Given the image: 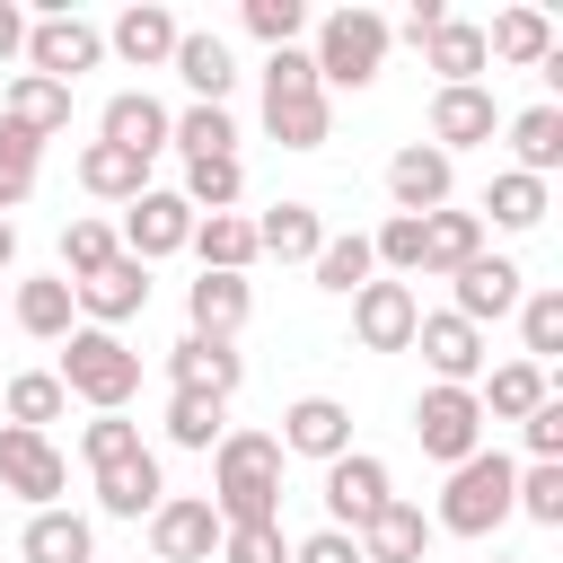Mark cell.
I'll list each match as a JSON object with an SVG mask.
<instances>
[{
    "label": "cell",
    "instance_id": "47",
    "mask_svg": "<svg viewBox=\"0 0 563 563\" xmlns=\"http://www.w3.org/2000/svg\"><path fill=\"white\" fill-rule=\"evenodd\" d=\"M79 457H88V466H114V457H141V422H123V413H97V422L79 431Z\"/></svg>",
    "mask_w": 563,
    "mask_h": 563
},
{
    "label": "cell",
    "instance_id": "7",
    "mask_svg": "<svg viewBox=\"0 0 563 563\" xmlns=\"http://www.w3.org/2000/svg\"><path fill=\"white\" fill-rule=\"evenodd\" d=\"M26 62H35V79L70 88L79 70H97V62H106V26L70 18V9H44V18L26 26Z\"/></svg>",
    "mask_w": 563,
    "mask_h": 563
},
{
    "label": "cell",
    "instance_id": "5",
    "mask_svg": "<svg viewBox=\"0 0 563 563\" xmlns=\"http://www.w3.org/2000/svg\"><path fill=\"white\" fill-rule=\"evenodd\" d=\"M510 484H519V466H510L501 449H475L466 466H449V493H440V519H431V528H449V537H493V528L510 519Z\"/></svg>",
    "mask_w": 563,
    "mask_h": 563
},
{
    "label": "cell",
    "instance_id": "42",
    "mask_svg": "<svg viewBox=\"0 0 563 563\" xmlns=\"http://www.w3.org/2000/svg\"><path fill=\"white\" fill-rule=\"evenodd\" d=\"M369 264H378V255H369V238H361V229H352V238H325V246H317V264H308V273H317V290H343V299H352V290H361V282H369Z\"/></svg>",
    "mask_w": 563,
    "mask_h": 563
},
{
    "label": "cell",
    "instance_id": "25",
    "mask_svg": "<svg viewBox=\"0 0 563 563\" xmlns=\"http://www.w3.org/2000/svg\"><path fill=\"white\" fill-rule=\"evenodd\" d=\"M545 53H554V18H545V9H501V18L484 26V62L545 70Z\"/></svg>",
    "mask_w": 563,
    "mask_h": 563
},
{
    "label": "cell",
    "instance_id": "31",
    "mask_svg": "<svg viewBox=\"0 0 563 563\" xmlns=\"http://www.w3.org/2000/svg\"><path fill=\"white\" fill-rule=\"evenodd\" d=\"M422 62L440 70V88H475V70H484V26H475V18H440V26L422 35Z\"/></svg>",
    "mask_w": 563,
    "mask_h": 563
},
{
    "label": "cell",
    "instance_id": "4",
    "mask_svg": "<svg viewBox=\"0 0 563 563\" xmlns=\"http://www.w3.org/2000/svg\"><path fill=\"white\" fill-rule=\"evenodd\" d=\"M387 44H396V26L378 18V9H334V18H317V44H308V62H317V88H369L378 70H387Z\"/></svg>",
    "mask_w": 563,
    "mask_h": 563
},
{
    "label": "cell",
    "instance_id": "10",
    "mask_svg": "<svg viewBox=\"0 0 563 563\" xmlns=\"http://www.w3.org/2000/svg\"><path fill=\"white\" fill-rule=\"evenodd\" d=\"M150 554H158V563H211V554H220V510H211L202 493H167V501L150 510Z\"/></svg>",
    "mask_w": 563,
    "mask_h": 563
},
{
    "label": "cell",
    "instance_id": "14",
    "mask_svg": "<svg viewBox=\"0 0 563 563\" xmlns=\"http://www.w3.org/2000/svg\"><path fill=\"white\" fill-rule=\"evenodd\" d=\"M185 238H194V202H185V194H158V185H150V194H141L132 211H123V238H114V246H123L132 264H158V255H176Z\"/></svg>",
    "mask_w": 563,
    "mask_h": 563
},
{
    "label": "cell",
    "instance_id": "8",
    "mask_svg": "<svg viewBox=\"0 0 563 563\" xmlns=\"http://www.w3.org/2000/svg\"><path fill=\"white\" fill-rule=\"evenodd\" d=\"M62 484H70L62 449H53L44 431L0 422V493H18V501H35V510H62Z\"/></svg>",
    "mask_w": 563,
    "mask_h": 563
},
{
    "label": "cell",
    "instance_id": "54",
    "mask_svg": "<svg viewBox=\"0 0 563 563\" xmlns=\"http://www.w3.org/2000/svg\"><path fill=\"white\" fill-rule=\"evenodd\" d=\"M9 53H26V18L0 0V62H9Z\"/></svg>",
    "mask_w": 563,
    "mask_h": 563
},
{
    "label": "cell",
    "instance_id": "33",
    "mask_svg": "<svg viewBox=\"0 0 563 563\" xmlns=\"http://www.w3.org/2000/svg\"><path fill=\"white\" fill-rule=\"evenodd\" d=\"M0 123H18V132H35V141H53V132L70 123V88H53V79L18 70V79H9V106H0Z\"/></svg>",
    "mask_w": 563,
    "mask_h": 563
},
{
    "label": "cell",
    "instance_id": "27",
    "mask_svg": "<svg viewBox=\"0 0 563 563\" xmlns=\"http://www.w3.org/2000/svg\"><path fill=\"white\" fill-rule=\"evenodd\" d=\"M317 246H325V220L308 202H273L255 220V255H273V264H317Z\"/></svg>",
    "mask_w": 563,
    "mask_h": 563
},
{
    "label": "cell",
    "instance_id": "30",
    "mask_svg": "<svg viewBox=\"0 0 563 563\" xmlns=\"http://www.w3.org/2000/svg\"><path fill=\"white\" fill-rule=\"evenodd\" d=\"M18 554L26 563H97V528L79 510H35L26 537H18Z\"/></svg>",
    "mask_w": 563,
    "mask_h": 563
},
{
    "label": "cell",
    "instance_id": "37",
    "mask_svg": "<svg viewBox=\"0 0 563 563\" xmlns=\"http://www.w3.org/2000/svg\"><path fill=\"white\" fill-rule=\"evenodd\" d=\"M167 141H176L185 158H238V123H229V106H185V114H167Z\"/></svg>",
    "mask_w": 563,
    "mask_h": 563
},
{
    "label": "cell",
    "instance_id": "49",
    "mask_svg": "<svg viewBox=\"0 0 563 563\" xmlns=\"http://www.w3.org/2000/svg\"><path fill=\"white\" fill-rule=\"evenodd\" d=\"M220 563H290L282 528H220Z\"/></svg>",
    "mask_w": 563,
    "mask_h": 563
},
{
    "label": "cell",
    "instance_id": "16",
    "mask_svg": "<svg viewBox=\"0 0 563 563\" xmlns=\"http://www.w3.org/2000/svg\"><path fill=\"white\" fill-rule=\"evenodd\" d=\"M413 352L431 361V387H475V378H484V334H475L466 317H449V308L413 325Z\"/></svg>",
    "mask_w": 563,
    "mask_h": 563
},
{
    "label": "cell",
    "instance_id": "41",
    "mask_svg": "<svg viewBox=\"0 0 563 563\" xmlns=\"http://www.w3.org/2000/svg\"><path fill=\"white\" fill-rule=\"evenodd\" d=\"M484 211H493V229H537V220H545V185L519 176V167H501L493 194H484Z\"/></svg>",
    "mask_w": 563,
    "mask_h": 563
},
{
    "label": "cell",
    "instance_id": "39",
    "mask_svg": "<svg viewBox=\"0 0 563 563\" xmlns=\"http://www.w3.org/2000/svg\"><path fill=\"white\" fill-rule=\"evenodd\" d=\"M62 413H70V396H62L53 369H18V378H9V422H18V431H44V422H62Z\"/></svg>",
    "mask_w": 563,
    "mask_h": 563
},
{
    "label": "cell",
    "instance_id": "3",
    "mask_svg": "<svg viewBox=\"0 0 563 563\" xmlns=\"http://www.w3.org/2000/svg\"><path fill=\"white\" fill-rule=\"evenodd\" d=\"M53 378H62V396H79V405H97V413H123L132 387H141V352H132L123 334H106V325H70Z\"/></svg>",
    "mask_w": 563,
    "mask_h": 563
},
{
    "label": "cell",
    "instance_id": "6",
    "mask_svg": "<svg viewBox=\"0 0 563 563\" xmlns=\"http://www.w3.org/2000/svg\"><path fill=\"white\" fill-rule=\"evenodd\" d=\"M413 440H422V457L466 466V457L484 449V405H475V387H422V396H413Z\"/></svg>",
    "mask_w": 563,
    "mask_h": 563
},
{
    "label": "cell",
    "instance_id": "20",
    "mask_svg": "<svg viewBox=\"0 0 563 563\" xmlns=\"http://www.w3.org/2000/svg\"><path fill=\"white\" fill-rule=\"evenodd\" d=\"M501 132V106H493V88H440L431 97V150L449 158V150H475V141H493Z\"/></svg>",
    "mask_w": 563,
    "mask_h": 563
},
{
    "label": "cell",
    "instance_id": "22",
    "mask_svg": "<svg viewBox=\"0 0 563 563\" xmlns=\"http://www.w3.org/2000/svg\"><path fill=\"white\" fill-rule=\"evenodd\" d=\"M97 141H114V150H132V158H158V150H167V106H158L150 88H123V97H106Z\"/></svg>",
    "mask_w": 563,
    "mask_h": 563
},
{
    "label": "cell",
    "instance_id": "46",
    "mask_svg": "<svg viewBox=\"0 0 563 563\" xmlns=\"http://www.w3.org/2000/svg\"><path fill=\"white\" fill-rule=\"evenodd\" d=\"M510 510H528L537 528H563V466L528 457V466H519V484H510Z\"/></svg>",
    "mask_w": 563,
    "mask_h": 563
},
{
    "label": "cell",
    "instance_id": "21",
    "mask_svg": "<svg viewBox=\"0 0 563 563\" xmlns=\"http://www.w3.org/2000/svg\"><path fill=\"white\" fill-rule=\"evenodd\" d=\"M185 88H194V106H229V88H238V62H229V44L211 35V26H185L176 35V62H167Z\"/></svg>",
    "mask_w": 563,
    "mask_h": 563
},
{
    "label": "cell",
    "instance_id": "19",
    "mask_svg": "<svg viewBox=\"0 0 563 563\" xmlns=\"http://www.w3.org/2000/svg\"><path fill=\"white\" fill-rule=\"evenodd\" d=\"M176 35H185V26H176L158 0H132V9L106 26V53H123L132 70H167V62H176Z\"/></svg>",
    "mask_w": 563,
    "mask_h": 563
},
{
    "label": "cell",
    "instance_id": "51",
    "mask_svg": "<svg viewBox=\"0 0 563 563\" xmlns=\"http://www.w3.org/2000/svg\"><path fill=\"white\" fill-rule=\"evenodd\" d=\"M519 431H528V457H545V466H563V396H545V405H537V413H528Z\"/></svg>",
    "mask_w": 563,
    "mask_h": 563
},
{
    "label": "cell",
    "instance_id": "17",
    "mask_svg": "<svg viewBox=\"0 0 563 563\" xmlns=\"http://www.w3.org/2000/svg\"><path fill=\"white\" fill-rule=\"evenodd\" d=\"M167 378H176V396H211V405H229V396L246 387V361H238V343L185 334V343L167 352Z\"/></svg>",
    "mask_w": 563,
    "mask_h": 563
},
{
    "label": "cell",
    "instance_id": "23",
    "mask_svg": "<svg viewBox=\"0 0 563 563\" xmlns=\"http://www.w3.org/2000/svg\"><path fill=\"white\" fill-rule=\"evenodd\" d=\"M167 501V475H158V457L141 449V457H114V466H97V510L106 519H150Z\"/></svg>",
    "mask_w": 563,
    "mask_h": 563
},
{
    "label": "cell",
    "instance_id": "55",
    "mask_svg": "<svg viewBox=\"0 0 563 563\" xmlns=\"http://www.w3.org/2000/svg\"><path fill=\"white\" fill-rule=\"evenodd\" d=\"M9 264H18V229L0 220V273H9Z\"/></svg>",
    "mask_w": 563,
    "mask_h": 563
},
{
    "label": "cell",
    "instance_id": "44",
    "mask_svg": "<svg viewBox=\"0 0 563 563\" xmlns=\"http://www.w3.org/2000/svg\"><path fill=\"white\" fill-rule=\"evenodd\" d=\"M167 440H176V449H220V440H229V405H211V396H167Z\"/></svg>",
    "mask_w": 563,
    "mask_h": 563
},
{
    "label": "cell",
    "instance_id": "38",
    "mask_svg": "<svg viewBox=\"0 0 563 563\" xmlns=\"http://www.w3.org/2000/svg\"><path fill=\"white\" fill-rule=\"evenodd\" d=\"M238 194H246V167H238V158H185V202H194V220H202V211H238Z\"/></svg>",
    "mask_w": 563,
    "mask_h": 563
},
{
    "label": "cell",
    "instance_id": "26",
    "mask_svg": "<svg viewBox=\"0 0 563 563\" xmlns=\"http://www.w3.org/2000/svg\"><path fill=\"white\" fill-rule=\"evenodd\" d=\"M246 308H255L246 273H202V282L185 290V317H194V334H211V343H229V334L246 325Z\"/></svg>",
    "mask_w": 563,
    "mask_h": 563
},
{
    "label": "cell",
    "instance_id": "45",
    "mask_svg": "<svg viewBox=\"0 0 563 563\" xmlns=\"http://www.w3.org/2000/svg\"><path fill=\"white\" fill-rule=\"evenodd\" d=\"M123 246H114V229L106 220H70L62 229V282H88V273H106Z\"/></svg>",
    "mask_w": 563,
    "mask_h": 563
},
{
    "label": "cell",
    "instance_id": "32",
    "mask_svg": "<svg viewBox=\"0 0 563 563\" xmlns=\"http://www.w3.org/2000/svg\"><path fill=\"white\" fill-rule=\"evenodd\" d=\"M79 185H88L97 202H141V194H150V158H132V150H114V141H88V150H79Z\"/></svg>",
    "mask_w": 563,
    "mask_h": 563
},
{
    "label": "cell",
    "instance_id": "35",
    "mask_svg": "<svg viewBox=\"0 0 563 563\" xmlns=\"http://www.w3.org/2000/svg\"><path fill=\"white\" fill-rule=\"evenodd\" d=\"M510 150H519V176H554L563 167V106H528V114H510Z\"/></svg>",
    "mask_w": 563,
    "mask_h": 563
},
{
    "label": "cell",
    "instance_id": "24",
    "mask_svg": "<svg viewBox=\"0 0 563 563\" xmlns=\"http://www.w3.org/2000/svg\"><path fill=\"white\" fill-rule=\"evenodd\" d=\"M352 545H361V563H422V545H431V519H422L405 493H387V501H378V519H369Z\"/></svg>",
    "mask_w": 563,
    "mask_h": 563
},
{
    "label": "cell",
    "instance_id": "52",
    "mask_svg": "<svg viewBox=\"0 0 563 563\" xmlns=\"http://www.w3.org/2000/svg\"><path fill=\"white\" fill-rule=\"evenodd\" d=\"M290 563H361V545H352L343 528H317V537H299V545H290Z\"/></svg>",
    "mask_w": 563,
    "mask_h": 563
},
{
    "label": "cell",
    "instance_id": "9",
    "mask_svg": "<svg viewBox=\"0 0 563 563\" xmlns=\"http://www.w3.org/2000/svg\"><path fill=\"white\" fill-rule=\"evenodd\" d=\"M396 484H387V457H369V449H343L334 466H325V528H343V537H361L369 519H378V501H387Z\"/></svg>",
    "mask_w": 563,
    "mask_h": 563
},
{
    "label": "cell",
    "instance_id": "12",
    "mask_svg": "<svg viewBox=\"0 0 563 563\" xmlns=\"http://www.w3.org/2000/svg\"><path fill=\"white\" fill-rule=\"evenodd\" d=\"M413 325H422V299L405 282H361L352 290V334L361 352H413Z\"/></svg>",
    "mask_w": 563,
    "mask_h": 563
},
{
    "label": "cell",
    "instance_id": "43",
    "mask_svg": "<svg viewBox=\"0 0 563 563\" xmlns=\"http://www.w3.org/2000/svg\"><path fill=\"white\" fill-rule=\"evenodd\" d=\"M519 343H528L519 361H537V369L563 352V290H528L519 299Z\"/></svg>",
    "mask_w": 563,
    "mask_h": 563
},
{
    "label": "cell",
    "instance_id": "13",
    "mask_svg": "<svg viewBox=\"0 0 563 563\" xmlns=\"http://www.w3.org/2000/svg\"><path fill=\"white\" fill-rule=\"evenodd\" d=\"M449 185H457V167H449L431 141H405V150L387 158V202H396L405 220H431V211H449Z\"/></svg>",
    "mask_w": 563,
    "mask_h": 563
},
{
    "label": "cell",
    "instance_id": "29",
    "mask_svg": "<svg viewBox=\"0 0 563 563\" xmlns=\"http://www.w3.org/2000/svg\"><path fill=\"white\" fill-rule=\"evenodd\" d=\"M554 396V378L537 369V361H501L484 387H475V405H484V422H528L537 405Z\"/></svg>",
    "mask_w": 563,
    "mask_h": 563
},
{
    "label": "cell",
    "instance_id": "48",
    "mask_svg": "<svg viewBox=\"0 0 563 563\" xmlns=\"http://www.w3.org/2000/svg\"><path fill=\"white\" fill-rule=\"evenodd\" d=\"M238 18H246V35H264L273 53H282V44H299V26H308V9H299V0H246Z\"/></svg>",
    "mask_w": 563,
    "mask_h": 563
},
{
    "label": "cell",
    "instance_id": "1",
    "mask_svg": "<svg viewBox=\"0 0 563 563\" xmlns=\"http://www.w3.org/2000/svg\"><path fill=\"white\" fill-rule=\"evenodd\" d=\"M220 528H282V440L273 431H229L211 449V493Z\"/></svg>",
    "mask_w": 563,
    "mask_h": 563
},
{
    "label": "cell",
    "instance_id": "28",
    "mask_svg": "<svg viewBox=\"0 0 563 563\" xmlns=\"http://www.w3.org/2000/svg\"><path fill=\"white\" fill-rule=\"evenodd\" d=\"M475 255H484V220H475V211H431V220H422V273L457 282Z\"/></svg>",
    "mask_w": 563,
    "mask_h": 563
},
{
    "label": "cell",
    "instance_id": "15",
    "mask_svg": "<svg viewBox=\"0 0 563 563\" xmlns=\"http://www.w3.org/2000/svg\"><path fill=\"white\" fill-rule=\"evenodd\" d=\"M70 299H79V317L88 325H132L141 308H150V264H132V255H114L106 273H88V282H70Z\"/></svg>",
    "mask_w": 563,
    "mask_h": 563
},
{
    "label": "cell",
    "instance_id": "40",
    "mask_svg": "<svg viewBox=\"0 0 563 563\" xmlns=\"http://www.w3.org/2000/svg\"><path fill=\"white\" fill-rule=\"evenodd\" d=\"M35 167H44V141H35V132H18V123H0V220L35 194Z\"/></svg>",
    "mask_w": 563,
    "mask_h": 563
},
{
    "label": "cell",
    "instance_id": "53",
    "mask_svg": "<svg viewBox=\"0 0 563 563\" xmlns=\"http://www.w3.org/2000/svg\"><path fill=\"white\" fill-rule=\"evenodd\" d=\"M440 18H449V0H413V9H405V35H413V44H422V35H431V26H440Z\"/></svg>",
    "mask_w": 563,
    "mask_h": 563
},
{
    "label": "cell",
    "instance_id": "34",
    "mask_svg": "<svg viewBox=\"0 0 563 563\" xmlns=\"http://www.w3.org/2000/svg\"><path fill=\"white\" fill-rule=\"evenodd\" d=\"M185 246L202 255V273H246V264H255V220H238V211H202Z\"/></svg>",
    "mask_w": 563,
    "mask_h": 563
},
{
    "label": "cell",
    "instance_id": "18",
    "mask_svg": "<svg viewBox=\"0 0 563 563\" xmlns=\"http://www.w3.org/2000/svg\"><path fill=\"white\" fill-rule=\"evenodd\" d=\"M282 457H317V466H334L343 449H352V413L334 405V396H299L290 413H282Z\"/></svg>",
    "mask_w": 563,
    "mask_h": 563
},
{
    "label": "cell",
    "instance_id": "11",
    "mask_svg": "<svg viewBox=\"0 0 563 563\" xmlns=\"http://www.w3.org/2000/svg\"><path fill=\"white\" fill-rule=\"evenodd\" d=\"M449 290H457V308H449V317H466V325L484 334V325L519 317V299H528V273H519L510 255H475V264H466Z\"/></svg>",
    "mask_w": 563,
    "mask_h": 563
},
{
    "label": "cell",
    "instance_id": "56",
    "mask_svg": "<svg viewBox=\"0 0 563 563\" xmlns=\"http://www.w3.org/2000/svg\"><path fill=\"white\" fill-rule=\"evenodd\" d=\"M484 563H510V554H484Z\"/></svg>",
    "mask_w": 563,
    "mask_h": 563
},
{
    "label": "cell",
    "instance_id": "36",
    "mask_svg": "<svg viewBox=\"0 0 563 563\" xmlns=\"http://www.w3.org/2000/svg\"><path fill=\"white\" fill-rule=\"evenodd\" d=\"M70 317H79V299H70V282H62V273L18 282V325H26L35 343H62V334H70Z\"/></svg>",
    "mask_w": 563,
    "mask_h": 563
},
{
    "label": "cell",
    "instance_id": "2",
    "mask_svg": "<svg viewBox=\"0 0 563 563\" xmlns=\"http://www.w3.org/2000/svg\"><path fill=\"white\" fill-rule=\"evenodd\" d=\"M264 132H273L282 150H325V132H334V106H325L317 62H308L299 44L264 53Z\"/></svg>",
    "mask_w": 563,
    "mask_h": 563
},
{
    "label": "cell",
    "instance_id": "50",
    "mask_svg": "<svg viewBox=\"0 0 563 563\" xmlns=\"http://www.w3.org/2000/svg\"><path fill=\"white\" fill-rule=\"evenodd\" d=\"M369 255H378V264H396V273H422V220H405V211H396V220L369 238Z\"/></svg>",
    "mask_w": 563,
    "mask_h": 563
}]
</instances>
